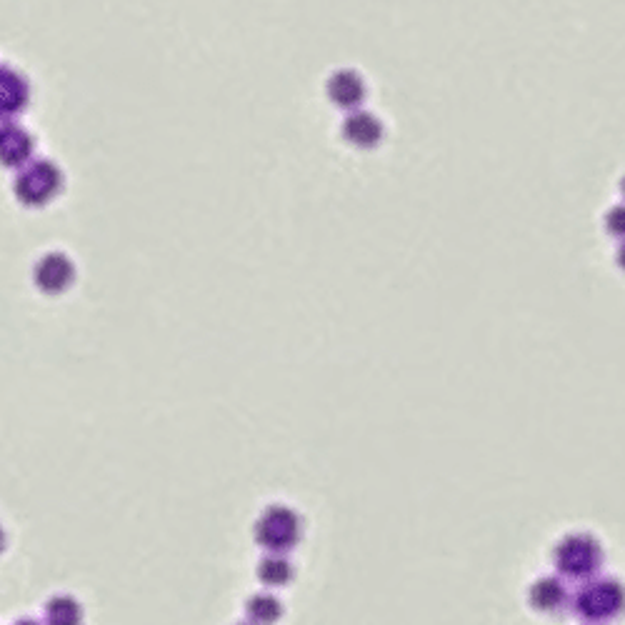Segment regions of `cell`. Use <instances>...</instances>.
<instances>
[{
  "mask_svg": "<svg viewBox=\"0 0 625 625\" xmlns=\"http://www.w3.org/2000/svg\"><path fill=\"white\" fill-rule=\"evenodd\" d=\"M553 560L563 578L585 583V580L595 578L600 563H603V553H600V543L593 535L570 533L555 545Z\"/></svg>",
  "mask_w": 625,
  "mask_h": 625,
  "instance_id": "1",
  "label": "cell"
},
{
  "mask_svg": "<svg viewBox=\"0 0 625 625\" xmlns=\"http://www.w3.org/2000/svg\"><path fill=\"white\" fill-rule=\"evenodd\" d=\"M623 590L610 578H590L578 588L573 598V610L588 625L610 623L620 613Z\"/></svg>",
  "mask_w": 625,
  "mask_h": 625,
  "instance_id": "2",
  "label": "cell"
},
{
  "mask_svg": "<svg viewBox=\"0 0 625 625\" xmlns=\"http://www.w3.org/2000/svg\"><path fill=\"white\" fill-rule=\"evenodd\" d=\"M63 190V173L50 160H30L15 175L13 193L28 208H43Z\"/></svg>",
  "mask_w": 625,
  "mask_h": 625,
  "instance_id": "3",
  "label": "cell"
},
{
  "mask_svg": "<svg viewBox=\"0 0 625 625\" xmlns=\"http://www.w3.org/2000/svg\"><path fill=\"white\" fill-rule=\"evenodd\" d=\"M303 533V523H300V515L295 513L288 505H270L260 513L258 523H255V540L260 543V548H265L268 553H288L290 548H295Z\"/></svg>",
  "mask_w": 625,
  "mask_h": 625,
  "instance_id": "4",
  "label": "cell"
},
{
  "mask_svg": "<svg viewBox=\"0 0 625 625\" xmlns=\"http://www.w3.org/2000/svg\"><path fill=\"white\" fill-rule=\"evenodd\" d=\"M33 278L38 290H43L48 295H58L70 288V283L75 278V268L68 255L48 253L38 260V265L33 270Z\"/></svg>",
  "mask_w": 625,
  "mask_h": 625,
  "instance_id": "5",
  "label": "cell"
},
{
  "mask_svg": "<svg viewBox=\"0 0 625 625\" xmlns=\"http://www.w3.org/2000/svg\"><path fill=\"white\" fill-rule=\"evenodd\" d=\"M33 135L13 120L0 123V165L3 168H23L33 160Z\"/></svg>",
  "mask_w": 625,
  "mask_h": 625,
  "instance_id": "6",
  "label": "cell"
},
{
  "mask_svg": "<svg viewBox=\"0 0 625 625\" xmlns=\"http://www.w3.org/2000/svg\"><path fill=\"white\" fill-rule=\"evenodd\" d=\"M30 100V85L18 70L0 65V120L23 113Z\"/></svg>",
  "mask_w": 625,
  "mask_h": 625,
  "instance_id": "7",
  "label": "cell"
},
{
  "mask_svg": "<svg viewBox=\"0 0 625 625\" xmlns=\"http://www.w3.org/2000/svg\"><path fill=\"white\" fill-rule=\"evenodd\" d=\"M565 603H568V590H565V583L560 578L548 575V578H540L530 588V605L540 610V613H555Z\"/></svg>",
  "mask_w": 625,
  "mask_h": 625,
  "instance_id": "8",
  "label": "cell"
},
{
  "mask_svg": "<svg viewBox=\"0 0 625 625\" xmlns=\"http://www.w3.org/2000/svg\"><path fill=\"white\" fill-rule=\"evenodd\" d=\"M343 133L353 145H360V148H373V145L380 140V135H383V128H380V120L373 118V115L355 113L345 120Z\"/></svg>",
  "mask_w": 625,
  "mask_h": 625,
  "instance_id": "9",
  "label": "cell"
},
{
  "mask_svg": "<svg viewBox=\"0 0 625 625\" xmlns=\"http://www.w3.org/2000/svg\"><path fill=\"white\" fill-rule=\"evenodd\" d=\"M330 98H333L340 108H358L365 98L363 80L355 73H350V70L333 75V80H330Z\"/></svg>",
  "mask_w": 625,
  "mask_h": 625,
  "instance_id": "10",
  "label": "cell"
},
{
  "mask_svg": "<svg viewBox=\"0 0 625 625\" xmlns=\"http://www.w3.org/2000/svg\"><path fill=\"white\" fill-rule=\"evenodd\" d=\"M245 615H248V623L253 625H275L283 615V603L270 593L250 595L245 603Z\"/></svg>",
  "mask_w": 625,
  "mask_h": 625,
  "instance_id": "11",
  "label": "cell"
},
{
  "mask_svg": "<svg viewBox=\"0 0 625 625\" xmlns=\"http://www.w3.org/2000/svg\"><path fill=\"white\" fill-rule=\"evenodd\" d=\"M258 578L265 588H283L293 580V563L285 555L268 553L258 565Z\"/></svg>",
  "mask_w": 625,
  "mask_h": 625,
  "instance_id": "12",
  "label": "cell"
},
{
  "mask_svg": "<svg viewBox=\"0 0 625 625\" xmlns=\"http://www.w3.org/2000/svg\"><path fill=\"white\" fill-rule=\"evenodd\" d=\"M45 620L48 625H80L83 620V610H80V603L70 595H58L48 603L45 608Z\"/></svg>",
  "mask_w": 625,
  "mask_h": 625,
  "instance_id": "13",
  "label": "cell"
},
{
  "mask_svg": "<svg viewBox=\"0 0 625 625\" xmlns=\"http://www.w3.org/2000/svg\"><path fill=\"white\" fill-rule=\"evenodd\" d=\"M5 548V533H3V528H0V550Z\"/></svg>",
  "mask_w": 625,
  "mask_h": 625,
  "instance_id": "14",
  "label": "cell"
},
{
  "mask_svg": "<svg viewBox=\"0 0 625 625\" xmlns=\"http://www.w3.org/2000/svg\"><path fill=\"white\" fill-rule=\"evenodd\" d=\"M15 625H38V623H35V620H20V623H15Z\"/></svg>",
  "mask_w": 625,
  "mask_h": 625,
  "instance_id": "15",
  "label": "cell"
},
{
  "mask_svg": "<svg viewBox=\"0 0 625 625\" xmlns=\"http://www.w3.org/2000/svg\"><path fill=\"white\" fill-rule=\"evenodd\" d=\"M240 625H253V623H240Z\"/></svg>",
  "mask_w": 625,
  "mask_h": 625,
  "instance_id": "16",
  "label": "cell"
}]
</instances>
